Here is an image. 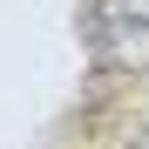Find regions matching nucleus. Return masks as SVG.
<instances>
[{"instance_id": "f257e3e1", "label": "nucleus", "mask_w": 149, "mask_h": 149, "mask_svg": "<svg viewBox=\"0 0 149 149\" xmlns=\"http://www.w3.org/2000/svg\"><path fill=\"white\" fill-rule=\"evenodd\" d=\"M102 68H149V27H95Z\"/></svg>"}, {"instance_id": "f03ea898", "label": "nucleus", "mask_w": 149, "mask_h": 149, "mask_svg": "<svg viewBox=\"0 0 149 149\" xmlns=\"http://www.w3.org/2000/svg\"><path fill=\"white\" fill-rule=\"evenodd\" d=\"M95 27H149V0H95Z\"/></svg>"}, {"instance_id": "7ed1b4c3", "label": "nucleus", "mask_w": 149, "mask_h": 149, "mask_svg": "<svg viewBox=\"0 0 149 149\" xmlns=\"http://www.w3.org/2000/svg\"><path fill=\"white\" fill-rule=\"evenodd\" d=\"M129 149H149V122H142V129H136V136H129Z\"/></svg>"}]
</instances>
